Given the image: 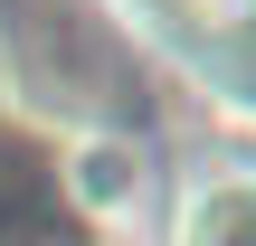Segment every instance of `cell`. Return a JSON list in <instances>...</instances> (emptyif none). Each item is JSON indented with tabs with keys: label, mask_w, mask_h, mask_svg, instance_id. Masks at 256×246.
Here are the masks:
<instances>
[{
	"label": "cell",
	"mask_w": 256,
	"mask_h": 246,
	"mask_svg": "<svg viewBox=\"0 0 256 246\" xmlns=\"http://www.w3.org/2000/svg\"><path fill=\"white\" fill-rule=\"evenodd\" d=\"M19 171L0 161V237H38V228H57V199L48 190H10Z\"/></svg>",
	"instance_id": "1"
}]
</instances>
